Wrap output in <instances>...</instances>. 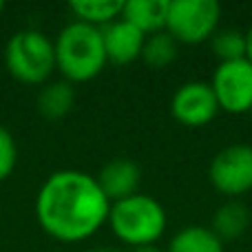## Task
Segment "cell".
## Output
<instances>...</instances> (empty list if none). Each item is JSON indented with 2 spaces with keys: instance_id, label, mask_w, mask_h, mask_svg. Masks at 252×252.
<instances>
[{
  "instance_id": "cell-6",
  "label": "cell",
  "mask_w": 252,
  "mask_h": 252,
  "mask_svg": "<svg viewBox=\"0 0 252 252\" xmlns=\"http://www.w3.org/2000/svg\"><path fill=\"white\" fill-rule=\"evenodd\" d=\"M208 179L219 195L239 199L252 190V146L250 144H228L210 159Z\"/></svg>"
},
{
  "instance_id": "cell-23",
  "label": "cell",
  "mask_w": 252,
  "mask_h": 252,
  "mask_svg": "<svg viewBox=\"0 0 252 252\" xmlns=\"http://www.w3.org/2000/svg\"><path fill=\"white\" fill-rule=\"evenodd\" d=\"M250 118H252V109H250Z\"/></svg>"
},
{
  "instance_id": "cell-10",
  "label": "cell",
  "mask_w": 252,
  "mask_h": 252,
  "mask_svg": "<svg viewBox=\"0 0 252 252\" xmlns=\"http://www.w3.org/2000/svg\"><path fill=\"white\" fill-rule=\"evenodd\" d=\"M95 179L100 184L102 192L106 195V199L113 204V201L126 199V197L139 192L142 170L128 157H115V159H109L102 166Z\"/></svg>"
},
{
  "instance_id": "cell-5",
  "label": "cell",
  "mask_w": 252,
  "mask_h": 252,
  "mask_svg": "<svg viewBox=\"0 0 252 252\" xmlns=\"http://www.w3.org/2000/svg\"><path fill=\"white\" fill-rule=\"evenodd\" d=\"M221 20L217 0H170L166 31L177 44H201L215 35Z\"/></svg>"
},
{
  "instance_id": "cell-4",
  "label": "cell",
  "mask_w": 252,
  "mask_h": 252,
  "mask_svg": "<svg viewBox=\"0 0 252 252\" xmlns=\"http://www.w3.org/2000/svg\"><path fill=\"white\" fill-rule=\"evenodd\" d=\"M7 71L22 84H47L56 71V47L38 29H22L4 47Z\"/></svg>"
},
{
  "instance_id": "cell-12",
  "label": "cell",
  "mask_w": 252,
  "mask_h": 252,
  "mask_svg": "<svg viewBox=\"0 0 252 252\" xmlns=\"http://www.w3.org/2000/svg\"><path fill=\"white\" fill-rule=\"evenodd\" d=\"M250 226V210L244 201L226 199L221 206H217L210 219V230L221 241H235L246 235Z\"/></svg>"
},
{
  "instance_id": "cell-17",
  "label": "cell",
  "mask_w": 252,
  "mask_h": 252,
  "mask_svg": "<svg viewBox=\"0 0 252 252\" xmlns=\"http://www.w3.org/2000/svg\"><path fill=\"white\" fill-rule=\"evenodd\" d=\"M208 42L210 51L219 62H232L246 58V31L232 29V27L217 29Z\"/></svg>"
},
{
  "instance_id": "cell-20",
  "label": "cell",
  "mask_w": 252,
  "mask_h": 252,
  "mask_svg": "<svg viewBox=\"0 0 252 252\" xmlns=\"http://www.w3.org/2000/svg\"><path fill=\"white\" fill-rule=\"evenodd\" d=\"M130 252H164L157 246H139V248H130Z\"/></svg>"
},
{
  "instance_id": "cell-8",
  "label": "cell",
  "mask_w": 252,
  "mask_h": 252,
  "mask_svg": "<svg viewBox=\"0 0 252 252\" xmlns=\"http://www.w3.org/2000/svg\"><path fill=\"white\" fill-rule=\"evenodd\" d=\"M217 97H215L210 82H204V80L184 82L170 97V115L188 128H201L210 124L217 118Z\"/></svg>"
},
{
  "instance_id": "cell-9",
  "label": "cell",
  "mask_w": 252,
  "mask_h": 252,
  "mask_svg": "<svg viewBox=\"0 0 252 252\" xmlns=\"http://www.w3.org/2000/svg\"><path fill=\"white\" fill-rule=\"evenodd\" d=\"M102 40H104L106 60L122 66V64H130V62L142 58L146 35L137 27L126 22L124 18H118L115 22L102 27Z\"/></svg>"
},
{
  "instance_id": "cell-11",
  "label": "cell",
  "mask_w": 252,
  "mask_h": 252,
  "mask_svg": "<svg viewBox=\"0 0 252 252\" xmlns=\"http://www.w3.org/2000/svg\"><path fill=\"white\" fill-rule=\"evenodd\" d=\"M170 0H124L122 16L126 22L137 27L144 35L166 29Z\"/></svg>"
},
{
  "instance_id": "cell-18",
  "label": "cell",
  "mask_w": 252,
  "mask_h": 252,
  "mask_svg": "<svg viewBox=\"0 0 252 252\" xmlns=\"http://www.w3.org/2000/svg\"><path fill=\"white\" fill-rule=\"evenodd\" d=\"M18 161V146L13 135L0 124V182L13 173Z\"/></svg>"
},
{
  "instance_id": "cell-16",
  "label": "cell",
  "mask_w": 252,
  "mask_h": 252,
  "mask_svg": "<svg viewBox=\"0 0 252 252\" xmlns=\"http://www.w3.org/2000/svg\"><path fill=\"white\" fill-rule=\"evenodd\" d=\"M179 53V44L168 31H157V33L146 35L144 40V49H142V60L146 62L153 69H161L175 62Z\"/></svg>"
},
{
  "instance_id": "cell-7",
  "label": "cell",
  "mask_w": 252,
  "mask_h": 252,
  "mask_svg": "<svg viewBox=\"0 0 252 252\" xmlns=\"http://www.w3.org/2000/svg\"><path fill=\"white\" fill-rule=\"evenodd\" d=\"M210 87L217 97L219 111L244 115L252 109V62L248 58L219 62L213 71Z\"/></svg>"
},
{
  "instance_id": "cell-19",
  "label": "cell",
  "mask_w": 252,
  "mask_h": 252,
  "mask_svg": "<svg viewBox=\"0 0 252 252\" xmlns=\"http://www.w3.org/2000/svg\"><path fill=\"white\" fill-rule=\"evenodd\" d=\"M246 58L252 62V25L246 31Z\"/></svg>"
},
{
  "instance_id": "cell-2",
  "label": "cell",
  "mask_w": 252,
  "mask_h": 252,
  "mask_svg": "<svg viewBox=\"0 0 252 252\" xmlns=\"http://www.w3.org/2000/svg\"><path fill=\"white\" fill-rule=\"evenodd\" d=\"M56 69L66 82H89L97 78L106 66V51L102 29L84 22H69L58 33L56 42Z\"/></svg>"
},
{
  "instance_id": "cell-14",
  "label": "cell",
  "mask_w": 252,
  "mask_h": 252,
  "mask_svg": "<svg viewBox=\"0 0 252 252\" xmlns=\"http://www.w3.org/2000/svg\"><path fill=\"white\" fill-rule=\"evenodd\" d=\"M166 252H223V241L210 226H184L168 239Z\"/></svg>"
},
{
  "instance_id": "cell-3",
  "label": "cell",
  "mask_w": 252,
  "mask_h": 252,
  "mask_svg": "<svg viewBox=\"0 0 252 252\" xmlns=\"http://www.w3.org/2000/svg\"><path fill=\"white\" fill-rule=\"evenodd\" d=\"M109 228L122 244L130 248L155 246L168 228V215L159 199L146 192H135L113 201L109 210Z\"/></svg>"
},
{
  "instance_id": "cell-13",
  "label": "cell",
  "mask_w": 252,
  "mask_h": 252,
  "mask_svg": "<svg viewBox=\"0 0 252 252\" xmlns=\"http://www.w3.org/2000/svg\"><path fill=\"white\" fill-rule=\"evenodd\" d=\"M75 104V89L66 80H58V82H47L42 91L38 93V111L44 120L56 122L71 113Z\"/></svg>"
},
{
  "instance_id": "cell-15",
  "label": "cell",
  "mask_w": 252,
  "mask_h": 252,
  "mask_svg": "<svg viewBox=\"0 0 252 252\" xmlns=\"http://www.w3.org/2000/svg\"><path fill=\"white\" fill-rule=\"evenodd\" d=\"M122 9L124 0H71L69 2V11L75 16V20L97 29L118 20L122 16Z\"/></svg>"
},
{
  "instance_id": "cell-21",
  "label": "cell",
  "mask_w": 252,
  "mask_h": 252,
  "mask_svg": "<svg viewBox=\"0 0 252 252\" xmlns=\"http://www.w3.org/2000/svg\"><path fill=\"white\" fill-rule=\"evenodd\" d=\"M89 252H118V250H113V248H93Z\"/></svg>"
},
{
  "instance_id": "cell-1",
  "label": "cell",
  "mask_w": 252,
  "mask_h": 252,
  "mask_svg": "<svg viewBox=\"0 0 252 252\" xmlns=\"http://www.w3.org/2000/svg\"><path fill=\"white\" fill-rule=\"evenodd\" d=\"M111 201L93 175L64 168L51 173L35 195V217L49 237L78 244L109 221Z\"/></svg>"
},
{
  "instance_id": "cell-22",
  "label": "cell",
  "mask_w": 252,
  "mask_h": 252,
  "mask_svg": "<svg viewBox=\"0 0 252 252\" xmlns=\"http://www.w3.org/2000/svg\"><path fill=\"white\" fill-rule=\"evenodd\" d=\"M2 9H4V2H2V0H0V13H2Z\"/></svg>"
}]
</instances>
